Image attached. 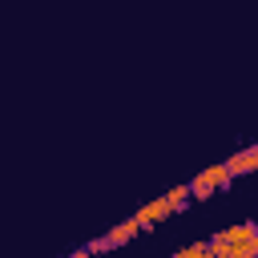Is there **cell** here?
<instances>
[{
    "label": "cell",
    "instance_id": "8992f818",
    "mask_svg": "<svg viewBox=\"0 0 258 258\" xmlns=\"http://www.w3.org/2000/svg\"><path fill=\"white\" fill-rule=\"evenodd\" d=\"M210 254V242H194V246H181L173 258H206Z\"/></svg>",
    "mask_w": 258,
    "mask_h": 258
},
{
    "label": "cell",
    "instance_id": "7a4b0ae2",
    "mask_svg": "<svg viewBox=\"0 0 258 258\" xmlns=\"http://www.w3.org/2000/svg\"><path fill=\"white\" fill-rule=\"evenodd\" d=\"M169 214H173V206H169V202H165V194H161V198L145 202V206H141V210H137L133 218L141 222V230H153V226H161V222H165Z\"/></svg>",
    "mask_w": 258,
    "mask_h": 258
},
{
    "label": "cell",
    "instance_id": "30bf717a",
    "mask_svg": "<svg viewBox=\"0 0 258 258\" xmlns=\"http://www.w3.org/2000/svg\"><path fill=\"white\" fill-rule=\"evenodd\" d=\"M206 258H214V250H210V254H206Z\"/></svg>",
    "mask_w": 258,
    "mask_h": 258
},
{
    "label": "cell",
    "instance_id": "5b68a950",
    "mask_svg": "<svg viewBox=\"0 0 258 258\" xmlns=\"http://www.w3.org/2000/svg\"><path fill=\"white\" fill-rule=\"evenodd\" d=\"M165 202L173 206V214H181V210L189 206V185H173V189L165 194Z\"/></svg>",
    "mask_w": 258,
    "mask_h": 258
},
{
    "label": "cell",
    "instance_id": "6da1fadb",
    "mask_svg": "<svg viewBox=\"0 0 258 258\" xmlns=\"http://www.w3.org/2000/svg\"><path fill=\"white\" fill-rule=\"evenodd\" d=\"M230 173H226V161H218V165H206L202 173H194V181H189V198H198V202H206V198H214V194H226L230 189Z\"/></svg>",
    "mask_w": 258,
    "mask_h": 258
},
{
    "label": "cell",
    "instance_id": "277c9868",
    "mask_svg": "<svg viewBox=\"0 0 258 258\" xmlns=\"http://www.w3.org/2000/svg\"><path fill=\"white\" fill-rule=\"evenodd\" d=\"M133 234H141V222H137V218H129V222H121V226H113V230H109L105 238H109V246H125V242H129Z\"/></svg>",
    "mask_w": 258,
    "mask_h": 258
},
{
    "label": "cell",
    "instance_id": "52a82bcc",
    "mask_svg": "<svg viewBox=\"0 0 258 258\" xmlns=\"http://www.w3.org/2000/svg\"><path fill=\"white\" fill-rule=\"evenodd\" d=\"M85 250H89V254H101V250H113V246H109V238H93Z\"/></svg>",
    "mask_w": 258,
    "mask_h": 258
},
{
    "label": "cell",
    "instance_id": "ba28073f",
    "mask_svg": "<svg viewBox=\"0 0 258 258\" xmlns=\"http://www.w3.org/2000/svg\"><path fill=\"white\" fill-rule=\"evenodd\" d=\"M250 149H254V157H258V141H254V145H250Z\"/></svg>",
    "mask_w": 258,
    "mask_h": 258
},
{
    "label": "cell",
    "instance_id": "9c48e42d",
    "mask_svg": "<svg viewBox=\"0 0 258 258\" xmlns=\"http://www.w3.org/2000/svg\"><path fill=\"white\" fill-rule=\"evenodd\" d=\"M64 258H77V250H73V254H64Z\"/></svg>",
    "mask_w": 258,
    "mask_h": 258
},
{
    "label": "cell",
    "instance_id": "3957f363",
    "mask_svg": "<svg viewBox=\"0 0 258 258\" xmlns=\"http://www.w3.org/2000/svg\"><path fill=\"white\" fill-rule=\"evenodd\" d=\"M254 169H258V157H254V149H242V153L226 157V173H230V177H242V173H254Z\"/></svg>",
    "mask_w": 258,
    "mask_h": 258
}]
</instances>
